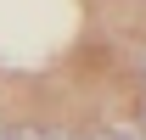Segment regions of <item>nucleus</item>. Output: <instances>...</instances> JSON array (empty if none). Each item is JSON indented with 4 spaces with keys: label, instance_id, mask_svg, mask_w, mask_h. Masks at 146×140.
I'll return each mask as SVG.
<instances>
[{
    "label": "nucleus",
    "instance_id": "4",
    "mask_svg": "<svg viewBox=\"0 0 146 140\" xmlns=\"http://www.w3.org/2000/svg\"><path fill=\"white\" fill-rule=\"evenodd\" d=\"M90 140H112V135H90Z\"/></svg>",
    "mask_w": 146,
    "mask_h": 140
},
{
    "label": "nucleus",
    "instance_id": "1",
    "mask_svg": "<svg viewBox=\"0 0 146 140\" xmlns=\"http://www.w3.org/2000/svg\"><path fill=\"white\" fill-rule=\"evenodd\" d=\"M11 140H39V129H23V135H11Z\"/></svg>",
    "mask_w": 146,
    "mask_h": 140
},
{
    "label": "nucleus",
    "instance_id": "3",
    "mask_svg": "<svg viewBox=\"0 0 146 140\" xmlns=\"http://www.w3.org/2000/svg\"><path fill=\"white\" fill-rule=\"evenodd\" d=\"M0 140H11V135H6V123H0Z\"/></svg>",
    "mask_w": 146,
    "mask_h": 140
},
{
    "label": "nucleus",
    "instance_id": "2",
    "mask_svg": "<svg viewBox=\"0 0 146 140\" xmlns=\"http://www.w3.org/2000/svg\"><path fill=\"white\" fill-rule=\"evenodd\" d=\"M39 140H73V135H56V129H51V135H39Z\"/></svg>",
    "mask_w": 146,
    "mask_h": 140
}]
</instances>
